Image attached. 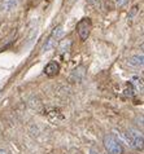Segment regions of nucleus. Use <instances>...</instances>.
Here are the masks:
<instances>
[{
	"label": "nucleus",
	"instance_id": "obj_1",
	"mask_svg": "<svg viewBox=\"0 0 144 154\" xmlns=\"http://www.w3.org/2000/svg\"><path fill=\"white\" fill-rule=\"evenodd\" d=\"M104 146L109 154H124V148L121 143L112 135H107L104 137Z\"/></svg>",
	"mask_w": 144,
	"mask_h": 154
},
{
	"label": "nucleus",
	"instance_id": "obj_2",
	"mask_svg": "<svg viewBox=\"0 0 144 154\" xmlns=\"http://www.w3.org/2000/svg\"><path fill=\"white\" fill-rule=\"evenodd\" d=\"M91 30H92V22L90 18H82L77 23V32L82 40H86L90 36Z\"/></svg>",
	"mask_w": 144,
	"mask_h": 154
},
{
	"label": "nucleus",
	"instance_id": "obj_3",
	"mask_svg": "<svg viewBox=\"0 0 144 154\" xmlns=\"http://www.w3.org/2000/svg\"><path fill=\"white\" fill-rule=\"evenodd\" d=\"M58 71H60V65H58L56 61L48 62L47 65H45V67H44V74L47 76H49V78L56 76L58 74Z\"/></svg>",
	"mask_w": 144,
	"mask_h": 154
},
{
	"label": "nucleus",
	"instance_id": "obj_4",
	"mask_svg": "<svg viewBox=\"0 0 144 154\" xmlns=\"http://www.w3.org/2000/svg\"><path fill=\"white\" fill-rule=\"evenodd\" d=\"M127 63H129L130 66H133V67H140V66H143V63H144V56H143V53H140V54H134V56L129 57Z\"/></svg>",
	"mask_w": 144,
	"mask_h": 154
},
{
	"label": "nucleus",
	"instance_id": "obj_5",
	"mask_svg": "<svg viewBox=\"0 0 144 154\" xmlns=\"http://www.w3.org/2000/svg\"><path fill=\"white\" fill-rule=\"evenodd\" d=\"M17 5H18V0H5V2L3 3V11H5V12H11V11H13L17 8Z\"/></svg>",
	"mask_w": 144,
	"mask_h": 154
},
{
	"label": "nucleus",
	"instance_id": "obj_6",
	"mask_svg": "<svg viewBox=\"0 0 144 154\" xmlns=\"http://www.w3.org/2000/svg\"><path fill=\"white\" fill-rule=\"evenodd\" d=\"M62 35H64V27H62V26H57V27L53 29L51 38L55 39V40H58L60 38H62Z\"/></svg>",
	"mask_w": 144,
	"mask_h": 154
},
{
	"label": "nucleus",
	"instance_id": "obj_7",
	"mask_svg": "<svg viewBox=\"0 0 144 154\" xmlns=\"http://www.w3.org/2000/svg\"><path fill=\"white\" fill-rule=\"evenodd\" d=\"M70 45H71L70 39H65V40H62L60 43V47H58V49H60L61 53H65V52H67V51L70 49Z\"/></svg>",
	"mask_w": 144,
	"mask_h": 154
},
{
	"label": "nucleus",
	"instance_id": "obj_8",
	"mask_svg": "<svg viewBox=\"0 0 144 154\" xmlns=\"http://www.w3.org/2000/svg\"><path fill=\"white\" fill-rule=\"evenodd\" d=\"M55 44H56V40L55 39H52V38H48V40L45 42V44L43 45V52H48V51H51V49H53V47H55Z\"/></svg>",
	"mask_w": 144,
	"mask_h": 154
},
{
	"label": "nucleus",
	"instance_id": "obj_9",
	"mask_svg": "<svg viewBox=\"0 0 144 154\" xmlns=\"http://www.w3.org/2000/svg\"><path fill=\"white\" fill-rule=\"evenodd\" d=\"M126 3H127V0H116V4H117V5H120V7L125 5Z\"/></svg>",
	"mask_w": 144,
	"mask_h": 154
},
{
	"label": "nucleus",
	"instance_id": "obj_10",
	"mask_svg": "<svg viewBox=\"0 0 144 154\" xmlns=\"http://www.w3.org/2000/svg\"><path fill=\"white\" fill-rule=\"evenodd\" d=\"M0 154H9L7 150H4V149H0Z\"/></svg>",
	"mask_w": 144,
	"mask_h": 154
},
{
	"label": "nucleus",
	"instance_id": "obj_11",
	"mask_svg": "<svg viewBox=\"0 0 144 154\" xmlns=\"http://www.w3.org/2000/svg\"><path fill=\"white\" fill-rule=\"evenodd\" d=\"M90 154H100V153H99V152H96V150H91Z\"/></svg>",
	"mask_w": 144,
	"mask_h": 154
},
{
	"label": "nucleus",
	"instance_id": "obj_12",
	"mask_svg": "<svg viewBox=\"0 0 144 154\" xmlns=\"http://www.w3.org/2000/svg\"><path fill=\"white\" fill-rule=\"evenodd\" d=\"M88 3H91V4H95V3H97V0H88Z\"/></svg>",
	"mask_w": 144,
	"mask_h": 154
}]
</instances>
